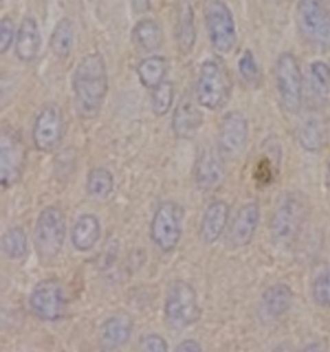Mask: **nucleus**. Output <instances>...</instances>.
<instances>
[{
	"label": "nucleus",
	"instance_id": "obj_22",
	"mask_svg": "<svg viewBox=\"0 0 330 352\" xmlns=\"http://www.w3.org/2000/svg\"><path fill=\"white\" fill-rule=\"evenodd\" d=\"M195 26L194 13L188 1L182 0L178 8V23H177V41L181 52L187 54L195 44Z\"/></svg>",
	"mask_w": 330,
	"mask_h": 352
},
{
	"label": "nucleus",
	"instance_id": "obj_11",
	"mask_svg": "<svg viewBox=\"0 0 330 352\" xmlns=\"http://www.w3.org/2000/svg\"><path fill=\"white\" fill-rule=\"evenodd\" d=\"M26 150L20 135L3 128L0 135V182L4 188L14 186L22 177Z\"/></svg>",
	"mask_w": 330,
	"mask_h": 352
},
{
	"label": "nucleus",
	"instance_id": "obj_4",
	"mask_svg": "<svg viewBox=\"0 0 330 352\" xmlns=\"http://www.w3.org/2000/svg\"><path fill=\"white\" fill-rule=\"evenodd\" d=\"M298 28L307 42L321 51L330 48V14L324 0H300Z\"/></svg>",
	"mask_w": 330,
	"mask_h": 352
},
{
	"label": "nucleus",
	"instance_id": "obj_21",
	"mask_svg": "<svg viewBox=\"0 0 330 352\" xmlns=\"http://www.w3.org/2000/svg\"><path fill=\"white\" fill-rule=\"evenodd\" d=\"M41 44V32L36 21L31 17L23 19L16 41L17 57L23 63H31L38 56Z\"/></svg>",
	"mask_w": 330,
	"mask_h": 352
},
{
	"label": "nucleus",
	"instance_id": "obj_16",
	"mask_svg": "<svg viewBox=\"0 0 330 352\" xmlns=\"http://www.w3.org/2000/svg\"><path fill=\"white\" fill-rule=\"evenodd\" d=\"M213 148H204L197 157L195 166V182L199 190L209 192L221 185L225 177V168Z\"/></svg>",
	"mask_w": 330,
	"mask_h": 352
},
{
	"label": "nucleus",
	"instance_id": "obj_3",
	"mask_svg": "<svg viewBox=\"0 0 330 352\" xmlns=\"http://www.w3.org/2000/svg\"><path fill=\"white\" fill-rule=\"evenodd\" d=\"M164 315L173 331H184L200 320L201 309L191 284L177 280L170 285L165 298Z\"/></svg>",
	"mask_w": 330,
	"mask_h": 352
},
{
	"label": "nucleus",
	"instance_id": "obj_10",
	"mask_svg": "<svg viewBox=\"0 0 330 352\" xmlns=\"http://www.w3.org/2000/svg\"><path fill=\"white\" fill-rule=\"evenodd\" d=\"M65 135V115L57 104H44L32 126V141L38 151L53 153Z\"/></svg>",
	"mask_w": 330,
	"mask_h": 352
},
{
	"label": "nucleus",
	"instance_id": "obj_26",
	"mask_svg": "<svg viewBox=\"0 0 330 352\" xmlns=\"http://www.w3.org/2000/svg\"><path fill=\"white\" fill-rule=\"evenodd\" d=\"M133 39L146 52H154L163 43V32L156 22L144 20L134 28Z\"/></svg>",
	"mask_w": 330,
	"mask_h": 352
},
{
	"label": "nucleus",
	"instance_id": "obj_6",
	"mask_svg": "<svg viewBox=\"0 0 330 352\" xmlns=\"http://www.w3.org/2000/svg\"><path fill=\"white\" fill-rule=\"evenodd\" d=\"M278 98L289 114H298L303 98V79L297 58L292 53H283L275 69Z\"/></svg>",
	"mask_w": 330,
	"mask_h": 352
},
{
	"label": "nucleus",
	"instance_id": "obj_23",
	"mask_svg": "<svg viewBox=\"0 0 330 352\" xmlns=\"http://www.w3.org/2000/svg\"><path fill=\"white\" fill-rule=\"evenodd\" d=\"M113 173L109 169L98 166L89 170L87 177V192L89 197L97 200H104L113 194Z\"/></svg>",
	"mask_w": 330,
	"mask_h": 352
},
{
	"label": "nucleus",
	"instance_id": "obj_18",
	"mask_svg": "<svg viewBox=\"0 0 330 352\" xmlns=\"http://www.w3.org/2000/svg\"><path fill=\"white\" fill-rule=\"evenodd\" d=\"M228 216L230 208L226 201L216 200L208 206L200 223V238L204 244L212 245L223 235Z\"/></svg>",
	"mask_w": 330,
	"mask_h": 352
},
{
	"label": "nucleus",
	"instance_id": "obj_35",
	"mask_svg": "<svg viewBox=\"0 0 330 352\" xmlns=\"http://www.w3.org/2000/svg\"><path fill=\"white\" fill-rule=\"evenodd\" d=\"M177 352H201L203 351V347L199 342H196L195 340H186V341L181 342L177 349Z\"/></svg>",
	"mask_w": 330,
	"mask_h": 352
},
{
	"label": "nucleus",
	"instance_id": "obj_37",
	"mask_svg": "<svg viewBox=\"0 0 330 352\" xmlns=\"http://www.w3.org/2000/svg\"><path fill=\"white\" fill-rule=\"evenodd\" d=\"M328 169H329V176H330V163H329V166H328Z\"/></svg>",
	"mask_w": 330,
	"mask_h": 352
},
{
	"label": "nucleus",
	"instance_id": "obj_28",
	"mask_svg": "<svg viewBox=\"0 0 330 352\" xmlns=\"http://www.w3.org/2000/svg\"><path fill=\"white\" fill-rule=\"evenodd\" d=\"M74 43V26L72 21L63 19L57 23L51 36L52 52L60 58H66L72 52Z\"/></svg>",
	"mask_w": 330,
	"mask_h": 352
},
{
	"label": "nucleus",
	"instance_id": "obj_13",
	"mask_svg": "<svg viewBox=\"0 0 330 352\" xmlns=\"http://www.w3.org/2000/svg\"><path fill=\"white\" fill-rule=\"evenodd\" d=\"M249 123L247 118L239 111L227 113L218 131V151L228 159H234L243 154L248 144Z\"/></svg>",
	"mask_w": 330,
	"mask_h": 352
},
{
	"label": "nucleus",
	"instance_id": "obj_30",
	"mask_svg": "<svg viewBox=\"0 0 330 352\" xmlns=\"http://www.w3.org/2000/svg\"><path fill=\"white\" fill-rule=\"evenodd\" d=\"M175 102V87L170 82H163L153 89L151 109L156 116L168 114Z\"/></svg>",
	"mask_w": 330,
	"mask_h": 352
},
{
	"label": "nucleus",
	"instance_id": "obj_17",
	"mask_svg": "<svg viewBox=\"0 0 330 352\" xmlns=\"http://www.w3.org/2000/svg\"><path fill=\"white\" fill-rule=\"evenodd\" d=\"M203 113L190 98H182L175 107L172 128L179 140H192L203 125Z\"/></svg>",
	"mask_w": 330,
	"mask_h": 352
},
{
	"label": "nucleus",
	"instance_id": "obj_5",
	"mask_svg": "<svg viewBox=\"0 0 330 352\" xmlns=\"http://www.w3.org/2000/svg\"><path fill=\"white\" fill-rule=\"evenodd\" d=\"M151 239L163 253H170L178 247L184 232V210L175 201L162 203L151 221Z\"/></svg>",
	"mask_w": 330,
	"mask_h": 352
},
{
	"label": "nucleus",
	"instance_id": "obj_2",
	"mask_svg": "<svg viewBox=\"0 0 330 352\" xmlns=\"http://www.w3.org/2000/svg\"><path fill=\"white\" fill-rule=\"evenodd\" d=\"M66 239V217L56 206L45 207L38 216L34 230V247L43 261H53L61 254Z\"/></svg>",
	"mask_w": 330,
	"mask_h": 352
},
{
	"label": "nucleus",
	"instance_id": "obj_12",
	"mask_svg": "<svg viewBox=\"0 0 330 352\" xmlns=\"http://www.w3.org/2000/svg\"><path fill=\"white\" fill-rule=\"evenodd\" d=\"M206 25L217 52H230L236 42V30L232 14L222 0H212L208 4Z\"/></svg>",
	"mask_w": 330,
	"mask_h": 352
},
{
	"label": "nucleus",
	"instance_id": "obj_1",
	"mask_svg": "<svg viewBox=\"0 0 330 352\" xmlns=\"http://www.w3.org/2000/svg\"><path fill=\"white\" fill-rule=\"evenodd\" d=\"M76 111L82 120H94L102 110L109 78L102 56L92 53L84 57L72 76Z\"/></svg>",
	"mask_w": 330,
	"mask_h": 352
},
{
	"label": "nucleus",
	"instance_id": "obj_20",
	"mask_svg": "<svg viewBox=\"0 0 330 352\" xmlns=\"http://www.w3.org/2000/svg\"><path fill=\"white\" fill-rule=\"evenodd\" d=\"M101 234L102 228L98 217L92 213H82L72 226V247L78 252L87 253L97 245L101 239Z\"/></svg>",
	"mask_w": 330,
	"mask_h": 352
},
{
	"label": "nucleus",
	"instance_id": "obj_14",
	"mask_svg": "<svg viewBox=\"0 0 330 352\" xmlns=\"http://www.w3.org/2000/svg\"><path fill=\"white\" fill-rule=\"evenodd\" d=\"M261 219V210L257 203H247L239 209L234 222L230 228L228 243L232 248L248 247L257 232Z\"/></svg>",
	"mask_w": 330,
	"mask_h": 352
},
{
	"label": "nucleus",
	"instance_id": "obj_33",
	"mask_svg": "<svg viewBox=\"0 0 330 352\" xmlns=\"http://www.w3.org/2000/svg\"><path fill=\"white\" fill-rule=\"evenodd\" d=\"M141 350L146 352H166L169 350V346L162 336L148 334L141 341Z\"/></svg>",
	"mask_w": 330,
	"mask_h": 352
},
{
	"label": "nucleus",
	"instance_id": "obj_27",
	"mask_svg": "<svg viewBox=\"0 0 330 352\" xmlns=\"http://www.w3.org/2000/svg\"><path fill=\"white\" fill-rule=\"evenodd\" d=\"M309 87L312 94L327 102L330 96V66L322 61H316L309 67Z\"/></svg>",
	"mask_w": 330,
	"mask_h": 352
},
{
	"label": "nucleus",
	"instance_id": "obj_19",
	"mask_svg": "<svg viewBox=\"0 0 330 352\" xmlns=\"http://www.w3.org/2000/svg\"><path fill=\"white\" fill-rule=\"evenodd\" d=\"M133 331V321L128 315H115L103 321L100 328V342L106 351L125 346Z\"/></svg>",
	"mask_w": 330,
	"mask_h": 352
},
{
	"label": "nucleus",
	"instance_id": "obj_36",
	"mask_svg": "<svg viewBox=\"0 0 330 352\" xmlns=\"http://www.w3.org/2000/svg\"><path fill=\"white\" fill-rule=\"evenodd\" d=\"M133 8L138 13H144L148 10V0H132Z\"/></svg>",
	"mask_w": 330,
	"mask_h": 352
},
{
	"label": "nucleus",
	"instance_id": "obj_8",
	"mask_svg": "<svg viewBox=\"0 0 330 352\" xmlns=\"http://www.w3.org/2000/svg\"><path fill=\"white\" fill-rule=\"evenodd\" d=\"M305 221V203L294 194H288L278 203L271 221V238L276 245H289L298 236Z\"/></svg>",
	"mask_w": 330,
	"mask_h": 352
},
{
	"label": "nucleus",
	"instance_id": "obj_29",
	"mask_svg": "<svg viewBox=\"0 0 330 352\" xmlns=\"http://www.w3.org/2000/svg\"><path fill=\"white\" fill-rule=\"evenodd\" d=\"M300 147L309 154H316L324 145V132L318 120L309 119L300 126L298 133Z\"/></svg>",
	"mask_w": 330,
	"mask_h": 352
},
{
	"label": "nucleus",
	"instance_id": "obj_32",
	"mask_svg": "<svg viewBox=\"0 0 330 352\" xmlns=\"http://www.w3.org/2000/svg\"><path fill=\"white\" fill-rule=\"evenodd\" d=\"M239 72L241 78L248 84H258L259 82V69L256 60L250 52H245L239 61Z\"/></svg>",
	"mask_w": 330,
	"mask_h": 352
},
{
	"label": "nucleus",
	"instance_id": "obj_7",
	"mask_svg": "<svg viewBox=\"0 0 330 352\" xmlns=\"http://www.w3.org/2000/svg\"><path fill=\"white\" fill-rule=\"evenodd\" d=\"M32 315L44 322H57L66 316L67 300L62 284L57 279L39 281L29 298Z\"/></svg>",
	"mask_w": 330,
	"mask_h": 352
},
{
	"label": "nucleus",
	"instance_id": "obj_9",
	"mask_svg": "<svg viewBox=\"0 0 330 352\" xmlns=\"http://www.w3.org/2000/svg\"><path fill=\"white\" fill-rule=\"evenodd\" d=\"M196 97L200 106L210 111L222 109L228 98L226 74L219 63L209 60L201 65L196 84Z\"/></svg>",
	"mask_w": 330,
	"mask_h": 352
},
{
	"label": "nucleus",
	"instance_id": "obj_34",
	"mask_svg": "<svg viewBox=\"0 0 330 352\" xmlns=\"http://www.w3.org/2000/svg\"><path fill=\"white\" fill-rule=\"evenodd\" d=\"M14 30L13 23L8 19H4L0 26V52L6 53L8 51L10 44L13 42Z\"/></svg>",
	"mask_w": 330,
	"mask_h": 352
},
{
	"label": "nucleus",
	"instance_id": "obj_25",
	"mask_svg": "<svg viewBox=\"0 0 330 352\" xmlns=\"http://www.w3.org/2000/svg\"><path fill=\"white\" fill-rule=\"evenodd\" d=\"M1 248L4 254L12 261H19L26 257L29 252V243L25 230L20 226L8 228L3 234Z\"/></svg>",
	"mask_w": 330,
	"mask_h": 352
},
{
	"label": "nucleus",
	"instance_id": "obj_24",
	"mask_svg": "<svg viewBox=\"0 0 330 352\" xmlns=\"http://www.w3.org/2000/svg\"><path fill=\"white\" fill-rule=\"evenodd\" d=\"M137 74H138L140 82L144 87L154 89L159 84L164 82L166 61L165 58L159 56L144 58V61H141L138 65Z\"/></svg>",
	"mask_w": 330,
	"mask_h": 352
},
{
	"label": "nucleus",
	"instance_id": "obj_15",
	"mask_svg": "<svg viewBox=\"0 0 330 352\" xmlns=\"http://www.w3.org/2000/svg\"><path fill=\"white\" fill-rule=\"evenodd\" d=\"M294 300V293L292 288L278 283L263 292L261 305H259V316L263 321H274L285 315Z\"/></svg>",
	"mask_w": 330,
	"mask_h": 352
},
{
	"label": "nucleus",
	"instance_id": "obj_31",
	"mask_svg": "<svg viewBox=\"0 0 330 352\" xmlns=\"http://www.w3.org/2000/svg\"><path fill=\"white\" fill-rule=\"evenodd\" d=\"M312 298L320 307L330 310V271L321 274L314 281Z\"/></svg>",
	"mask_w": 330,
	"mask_h": 352
}]
</instances>
